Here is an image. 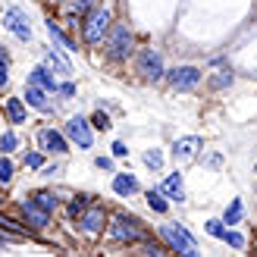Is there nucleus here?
I'll return each instance as SVG.
<instances>
[{
  "mask_svg": "<svg viewBox=\"0 0 257 257\" xmlns=\"http://www.w3.org/2000/svg\"><path fill=\"white\" fill-rule=\"evenodd\" d=\"M25 166L38 170V166H41V154H25Z\"/></svg>",
  "mask_w": 257,
  "mask_h": 257,
  "instance_id": "nucleus-31",
  "label": "nucleus"
},
{
  "mask_svg": "<svg viewBox=\"0 0 257 257\" xmlns=\"http://www.w3.org/2000/svg\"><path fill=\"white\" fill-rule=\"evenodd\" d=\"M238 220H241V201H232V204H229V210H226V223L235 226Z\"/></svg>",
  "mask_w": 257,
  "mask_h": 257,
  "instance_id": "nucleus-22",
  "label": "nucleus"
},
{
  "mask_svg": "<svg viewBox=\"0 0 257 257\" xmlns=\"http://www.w3.org/2000/svg\"><path fill=\"white\" fill-rule=\"evenodd\" d=\"M207 232H210V235H216V238H226V229H223V223H220V220H210V223H207Z\"/></svg>",
  "mask_w": 257,
  "mask_h": 257,
  "instance_id": "nucleus-26",
  "label": "nucleus"
},
{
  "mask_svg": "<svg viewBox=\"0 0 257 257\" xmlns=\"http://www.w3.org/2000/svg\"><path fill=\"white\" fill-rule=\"evenodd\" d=\"M113 235H116L119 241H138L141 232L135 229V223H128L125 216H113Z\"/></svg>",
  "mask_w": 257,
  "mask_h": 257,
  "instance_id": "nucleus-8",
  "label": "nucleus"
},
{
  "mask_svg": "<svg viewBox=\"0 0 257 257\" xmlns=\"http://www.w3.org/2000/svg\"><path fill=\"white\" fill-rule=\"evenodd\" d=\"M94 125L97 128H107V116H104V113H97V116H94Z\"/></svg>",
  "mask_w": 257,
  "mask_h": 257,
  "instance_id": "nucleus-35",
  "label": "nucleus"
},
{
  "mask_svg": "<svg viewBox=\"0 0 257 257\" xmlns=\"http://www.w3.org/2000/svg\"><path fill=\"white\" fill-rule=\"evenodd\" d=\"M41 148L50 151V154H66V138L60 132H54V128H44L41 132Z\"/></svg>",
  "mask_w": 257,
  "mask_h": 257,
  "instance_id": "nucleus-9",
  "label": "nucleus"
},
{
  "mask_svg": "<svg viewBox=\"0 0 257 257\" xmlns=\"http://www.w3.org/2000/svg\"><path fill=\"white\" fill-rule=\"evenodd\" d=\"M10 179H13V163L4 157V160H0V185H7Z\"/></svg>",
  "mask_w": 257,
  "mask_h": 257,
  "instance_id": "nucleus-24",
  "label": "nucleus"
},
{
  "mask_svg": "<svg viewBox=\"0 0 257 257\" xmlns=\"http://www.w3.org/2000/svg\"><path fill=\"white\" fill-rule=\"evenodd\" d=\"M85 201H88V198H75V201L69 204V213H72V216H79V213H85V207H88Z\"/></svg>",
  "mask_w": 257,
  "mask_h": 257,
  "instance_id": "nucleus-28",
  "label": "nucleus"
},
{
  "mask_svg": "<svg viewBox=\"0 0 257 257\" xmlns=\"http://www.w3.org/2000/svg\"><path fill=\"white\" fill-rule=\"evenodd\" d=\"M4 241H7V238H0V245H4Z\"/></svg>",
  "mask_w": 257,
  "mask_h": 257,
  "instance_id": "nucleus-36",
  "label": "nucleus"
},
{
  "mask_svg": "<svg viewBox=\"0 0 257 257\" xmlns=\"http://www.w3.org/2000/svg\"><path fill=\"white\" fill-rule=\"evenodd\" d=\"M113 154H116V157H125L128 151H125V145H122V141H116V145H113Z\"/></svg>",
  "mask_w": 257,
  "mask_h": 257,
  "instance_id": "nucleus-33",
  "label": "nucleus"
},
{
  "mask_svg": "<svg viewBox=\"0 0 257 257\" xmlns=\"http://www.w3.org/2000/svg\"><path fill=\"white\" fill-rule=\"evenodd\" d=\"M29 85H35V88H41V91H60V85L54 82V75H50L44 66H38L32 75H29Z\"/></svg>",
  "mask_w": 257,
  "mask_h": 257,
  "instance_id": "nucleus-10",
  "label": "nucleus"
},
{
  "mask_svg": "<svg viewBox=\"0 0 257 257\" xmlns=\"http://www.w3.org/2000/svg\"><path fill=\"white\" fill-rule=\"evenodd\" d=\"M226 82H232V72H220V75L213 79V88H223Z\"/></svg>",
  "mask_w": 257,
  "mask_h": 257,
  "instance_id": "nucleus-32",
  "label": "nucleus"
},
{
  "mask_svg": "<svg viewBox=\"0 0 257 257\" xmlns=\"http://www.w3.org/2000/svg\"><path fill=\"white\" fill-rule=\"evenodd\" d=\"M4 25L19 38V41H29L32 38V29H29V19L22 16V10H7L4 13Z\"/></svg>",
  "mask_w": 257,
  "mask_h": 257,
  "instance_id": "nucleus-7",
  "label": "nucleus"
},
{
  "mask_svg": "<svg viewBox=\"0 0 257 257\" xmlns=\"http://www.w3.org/2000/svg\"><path fill=\"white\" fill-rule=\"evenodd\" d=\"M47 32H50V38H54V41H57L63 50H72V41L60 32V25H57V22H47Z\"/></svg>",
  "mask_w": 257,
  "mask_h": 257,
  "instance_id": "nucleus-19",
  "label": "nucleus"
},
{
  "mask_svg": "<svg viewBox=\"0 0 257 257\" xmlns=\"http://www.w3.org/2000/svg\"><path fill=\"white\" fill-rule=\"evenodd\" d=\"M22 213H25V220H29L35 229H44L47 226V220H50V213H44L38 204H32V201H25L22 204Z\"/></svg>",
  "mask_w": 257,
  "mask_h": 257,
  "instance_id": "nucleus-11",
  "label": "nucleus"
},
{
  "mask_svg": "<svg viewBox=\"0 0 257 257\" xmlns=\"http://www.w3.org/2000/svg\"><path fill=\"white\" fill-rule=\"evenodd\" d=\"M60 94H63V97H72L75 88H72V85H60Z\"/></svg>",
  "mask_w": 257,
  "mask_h": 257,
  "instance_id": "nucleus-34",
  "label": "nucleus"
},
{
  "mask_svg": "<svg viewBox=\"0 0 257 257\" xmlns=\"http://www.w3.org/2000/svg\"><path fill=\"white\" fill-rule=\"evenodd\" d=\"M7 69H10V63H7V54H4V47H0V88L7 85Z\"/></svg>",
  "mask_w": 257,
  "mask_h": 257,
  "instance_id": "nucleus-27",
  "label": "nucleus"
},
{
  "mask_svg": "<svg viewBox=\"0 0 257 257\" xmlns=\"http://www.w3.org/2000/svg\"><path fill=\"white\" fill-rule=\"evenodd\" d=\"M32 204H38L44 213H54L57 210V195H50V191H38V195H32Z\"/></svg>",
  "mask_w": 257,
  "mask_h": 257,
  "instance_id": "nucleus-17",
  "label": "nucleus"
},
{
  "mask_svg": "<svg viewBox=\"0 0 257 257\" xmlns=\"http://www.w3.org/2000/svg\"><path fill=\"white\" fill-rule=\"evenodd\" d=\"M198 148H201V141H198L195 135H188V138H179V141H176L173 154H176V157H191V154H195Z\"/></svg>",
  "mask_w": 257,
  "mask_h": 257,
  "instance_id": "nucleus-15",
  "label": "nucleus"
},
{
  "mask_svg": "<svg viewBox=\"0 0 257 257\" xmlns=\"http://www.w3.org/2000/svg\"><path fill=\"white\" fill-rule=\"evenodd\" d=\"M107 32H110V13H107V10H91V16H88L85 29H82L85 41H88V44H97Z\"/></svg>",
  "mask_w": 257,
  "mask_h": 257,
  "instance_id": "nucleus-2",
  "label": "nucleus"
},
{
  "mask_svg": "<svg viewBox=\"0 0 257 257\" xmlns=\"http://www.w3.org/2000/svg\"><path fill=\"white\" fill-rule=\"evenodd\" d=\"M160 235L170 241V245L182 254V257H198V248H195V241H191V235L185 232L182 226H160Z\"/></svg>",
  "mask_w": 257,
  "mask_h": 257,
  "instance_id": "nucleus-1",
  "label": "nucleus"
},
{
  "mask_svg": "<svg viewBox=\"0 0 257 257\" xmlns=\"http://www.w3.org/2000/svg\"><path fill=\"white\" fill-rule=\"evenodd\" d=\"M25 100H29V107L41 110V113H50V100H47V94L41 91V88H35V85H25Z\"/></svg>",
  "mask_w": 257,
  "mask_h": 257,
  "instance_id": "nucleus-12",
  "label": "nucleus"
},
{
  "mask_svg": "<svg viewBox=\"0 0 257 257\" xmlns=\"http://www.w3.org/2000/svg\"><path fill=\"white\" fill-rule=\"evenodd\" d=\"M82 226L88 229V232H97V229L104 226V210H100V207L85 210V216H82Z\"/></svg>",
  "mask_w": 257,
  "mask_h": 257,
  "instance_id": "nucleus-16",
  "label": "nucleus"
},
{
  "mask_svg": "<svg viewBox=\"0 0 257 257\" xmlns=\"http://www.w3.org/2000/svg\"><path fill=\"white\" fill-rule=\"evenodd\" d=\"M0 148H4V151H13V148H16V135L7 132L4 138H0Z\"/></svg>",
  "mask_w": 257,
  "mask_h": 257,
  "instance_id": "nucleus-29",
  "label": "nucleus"
},
{
  "mask_svg": "<svg viewBox=\"0 0 257 257\" xmlns=\"http://www.w3.org/2000/svg\"><path fill=\"white\" fill-rule=\"evenodd\" d=\"M47 60H50V66H54V69H60L63 75H69V72H72V66H69V63L63 60L60 54H57V50H50V54H47Z\"/></svg>",
  "mask_w": 257,
  "mask_h": 257,
  "instance_id": "nucleus-20",
  "label": "nucleus"
},
{
  "mask_svg": "<svg viewBox=\"0 0 257 257\" xmlns=\"http://www.w3.org/2000/svg\"><path fill=\"white\" fill-rule=\"evenodd\" d=\"M132 50V32L128 25H110V41H107V54L113 60H122Z\"/></svg>",
  "mask_w": 257,
  "mask_h": 257,
  "instance_id": "nucleus-3",
  "label": "nucleus"
},
{
  "mask_svg": "<svg viewBox=\"0 0 257 257\" xmlns=\"http://www.w3.org/2000/svg\"><path fill=\"white\" fill-rule=\"evenodd\" d=\"M91 7H94V0H75L72 10H69V16H72V19H75V16H85V13L91 10Z\"/></svg>",
  "mask_w": 257,
  "mask_h": 257,
  "instance_id": "nucleus-23",
  "label": "nucleus"
},
{
  "mask_svg": "<svg viewBox=\"0 0 257 257\" xmlns=\"http://www.w3.org/2000/svg\"><path fill=\"white\" fill-rule=\"evenodd\" d=\"M148 204H151V207L154 210H157V213H166V201H163V195H160V191H148Z\"/></svg>",
  "mask_w": 257,
  "mask_h": 257,
  "instance_id": "nucleus-21",
  "label": "nucleus"
},
{
  "mask_svg": "<svg viewBox=\"0 0 257 257\" xmlns=\"http://www.w3.org/2000/svg\"><path fill=\"white\" fill-rule=\"evenodd\" d=\"M113 191H116V195H135L138 191V182L128 173H119L116 179H113Z\"/></svg>",
  "mask_w": 257,
  "mask_h": 257,
  "instance_id": "nucleus-14",
  "label": "nucleus"
},
{
  "mask_svg": "<svg viewBox=\"0 0 257 257\" xmlns=\"http://www.w3.org/2000/svg\"><path fill=\"white\" fill-rule=\"evenodd\" d=\"M226 241H229L232 248H241V245H245V238H241L238 232H226Z\"/></svg>",
  "mask_w": 257,
  "mask_h": 257,
  "instance_id": "nucleus-30",
  "label": "nucleus"
},
{
  "mask_svg": "<svg viewBox=\"0 0 257 257\" xmlns=\"http://www.w3.org/2000/svg\"><path fill=\"white\" fill-rule=\"evenodd\" d=\"M138 72L145 75L148 82H160L163 79V57L157 50H141L138 54Z\"/></svg>",
  "mask_w": 257,
  "mask_h": 257,
  "instance_id": "nucleus-4",
  "label": "nucleus"
},
{
  "mask_svg": "<svg viewBox=\"0 0 257 257\" xmlns=\"http://www.w3.org/2000/svg\"><path fill=\"white\" fill-rule=\"evenodd\" d=\"M7 116H10L13 122H22V119H25V107H22V100H19V97L7 100Z\"/></svg>",
  "mask_w": 257,
  "mask_h": 257,
  "instance_id": "nucleus-18",
  "label": "nucleus"
},
{
  "mask_svg": "<svg viewBox=\"0 0 257 257\" xmlns=\"http://www.w3.org/2000/svg\"><path fill=\"white\" fill-rule=\"evenodd\" d=\"M160 195H170L173 201H182L185 198V188H182V176L173 173V176H166V182H163V191Z\"/></svg>",
  "mask_w": 257,
  "mask_h": 257,
  "instance_id": "nucleus-13",
  "label": "nucleus"
},
{
  "mask_svg": "<svg viewBox=\"0 0 257 257\" xmlns=\"http://www.w3.org/2000/svg\"><path fill=\"white\" fill-rule=\"evenodd\" d=\"M145 163L151 166V170H160V166H163V157H160L157 151H148V154H145Z\"/></svg>",
  "mask_w": 257,
  "mask_h": 257,
  "instance_id": "nucleus-25",
  "label": "nucleus"
},
{
  "mask_svg": "<svg viewBox=\"0 0 257 257\" xmlns=\"http://www.w3.org/2000/svg\"><path fill=\"white\" fill-rule=\"evenodd\" d=\"M170 82H173V88H179V91H188V88H195L201 82V69H195V66H176L170 72Z\"/></svg>",
  "mask_w": 257,
  "mask_h": 257,
  "instance_id": "nucleus-6",
  "label": "nucleus"
},
{
  "mask_svg": "<svg viewBox=\"0 0 257 257\" xmlns=\"http://www.w3.org/2000/svg\"><path fill=\"white\" fill-rule=\"evenodd\" d=\"M66 135L75 141V145H82V148H91V145H94L91 125H88V119H82V116H72V119L66 122Z\"/></svg>",
  "mask_w": 257,
  "mask_h": 257,
  "instance_id": "nucleus-5",
  "label": "nucleus"
}]
</instances>
